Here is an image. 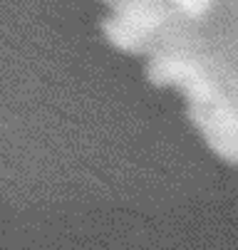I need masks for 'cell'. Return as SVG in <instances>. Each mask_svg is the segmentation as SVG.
Returning <instances> with one entry per match:
<instances>
[{
  "label": "cell",
  "mask_w": 238,
  "mask_h": 250,
  "mask_svg": "<svg viewBox=\"0 0 238 250\" xmlns=\"http://www.w3.org/2000/svg\"><path fill=\"white\" fill-rule=\"evenodd\" d=\"M189 117L206 139V144L228 164L238 166V109L233 99L221 94L211 104L189 106Z\"/></svg>",
  "instance_id": "cell-1"
},
{
  "label": "cell",
  "mask_w": 238,
  "mask_h": 250,
  "mask_svg": "<svg viewBox=\"0 0 238 250\" xmlns=\"http://www.w3.org/2000/svg\"><path fill=\"white\" fill-rule=\"evenodd\" d=\"M169 3L176 13H181L189 20H203L216 8L218 0H169Z\"/></svg>",
  "instance_id": "cell-2"
}]
</instances>
